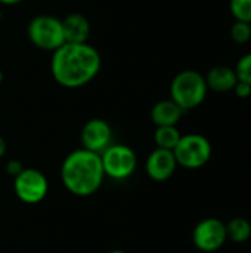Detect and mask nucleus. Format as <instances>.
<instances>
[{
  "label": "nucleus",
  "mask_w": 251,
  "mask_h": 253,
  "mask_svg": "<svg viewBox=\"0 0 251 253\" xmlns=\"http://www.w3.org/2000/svg\"><path fill=\"white\" fill-rule=\"evenodd\" d=\"M62 31L67 43H86L90 36V22L83 13L72 12L62 19Z\"/></svg>",
  "instance_id": "obj_11"
},
{
  "label": "nucleus",
  "mask_w": 251,
  "mask_h": 253,
  "mask_svg": "<svg viewBox=\"0 0 251 253\" xmlns=\"http://www.w3.org/2000/svg\"><path fill=\"white\" fill-rule=\"evenodd\" d=\"M226 240V224L219 218H206L194 227L192 243L201 252H216L223 248Z\"/></svg>",
  "instance_id": "obj_8"
},
{
  "label": "nucleus",
  "mask_w": 251,
  "mask_h": 253,
  "mask_svg": "<svg viewBox=\"0 0 251 253\" xmlns=\"http://www.w3.org/2000/svg\"><path fill=\"white\" fill-rule=\"evenodd\" d=\"M180 132L176 126H157L154 132V142L157 148L172 150L180 139Z\"/></svg>",
  "instance_id": "obj_15"
},
{
  "label": "nucleus",
  "mask_w": 251,
  "mask_h": 253,
  "mask_svg": "<svg viewBox=\"0 0 251 253\" xmlns=\"http://www.w3.org/2000/svg\"><path fill=\"white\" fill-rule=\"evenodd\" d=\"M234 70H235L237 77H238L240 82H246V83H250L251 84V52L243 55L238 59V62H237Z\"/></svg>",
  "instance_id": "obj_18"
},
{
  "label": "nucleus",
  "mask_w": 251,
  "mask_h": 253,
  "mask_svg": "<svg viewBox=\"0 0 251 253\" xmlns=\"http://www.w3.org/2000/svg\"><path fill=\"white\" fill-rule=\"evenodd\" d=\"M80 139L83 148L101 154L112 144V127L104 119H90L84 123Z\"/></svg>",
  "instance_id": "obj_9"
},
{
  "label": "nucleus",
  "mask_w": 251,
  "mask_h": 253,
  "mask_svg": "<svg viewBox=\"0 0 251 253\" xmlns=\"http://www.w3.org/2000/svg\"><path fill=\"white\" fill-rule=\"evenodd\" d=\"M3 79H4V74H3V71L0 70V83L3 82Z\"/></svg>",
  "instance_id": "obj_24"
},
{
  "label": "nucleus",
  "mask_w": 251,
  "mask_h": 253,
  "mask_svg": "<svg viewBox=\"0 0 251 253\" xmlns=\"http://www.w3.org/2000/svg\"><path fill=\"white\" fill-rule=\"evenodd\" d=\"M24 0H0V4H4V6H15V4H19L22 3Z\"/></svg>",
  "instance_id": "obj_22"
},
{
  "label": "nucleus",
  "mask_w": 251,
  "mask_h": 253,
  "mask_svg": "<svg viewBox=\"0 0 251 253\" xmlns=\"http://www.w3.org/2000/svg\"><path fill=\"white\" fill-rule=\"evenodd\" d=\"M28 40L40 50L53 52L65 43L62 19L53 15H37L27 27Z\"/></svg>",
  "instance_id": "obj_4"
},
{
  "label": "nucleus",
  "mask_w": 251,
  "mask_h": 253,
  "mask_svg": "<svg viewBox=\"0 0 251 253\" xmlns=\"http://www.w3.org/2000/svg\"><path fill=\"white\" fill-rule=\"evenodd\" d=\"M212 142L209 141V138L200 133L182 135L179 142L173 148L178 166L191 170L206 166L212 159Z\"/></svg>",
  "instance_id": "obj_5"
},
{
  "label": "nucleus",
  "mask_w": 251,
  "mask_h": 253,
  "mask_svg": "<svg viewBox=\"0 0 251 253\" xmlns=\"http://www.w3.org/2000/svg\"><path fill=\"white\" fill-rule=\"evenodd\" d=\"M207 83L201 73L195 70H183L175 76L170 83V99L183 111L195 110L207 98Z\"/></svg>",
  "instance_id": "obj_3"
},
{
  "label": "nucleus",
  "mask_w": 251,
  "mask_h": 253,
  "mask_svg": "<svg viewBox=\"0 0 251 253\" xmlns=\"http://www.w3.org/2000/svg\"><path fill=\"white\" fill-rule=\"evenodd\" d=\"M176 168H178V162L173 151L164 148L152 150L145 163V170L148 176L157 182H164L170 179L176 172Z\"/></svg>",
  "instance_id": "obj_10"
},
{
  "label": "nucleus",
  "mask_w": 251,
  "mask_h": 253,
  "mask_svg": "<svg viewBox=\"0 0 251 253\" xmlns=\"http://www.w3.org/2000/svg\"><path fill=\"white\" fill-rule=\"evenodd\" d=\"M229 10L235 21L251 24V0H231Z\"/></svg>",
  "instance_id": "obj_16"
},
{
  "label": "nucleus",
  "mask_w": 251,
  "mask_h": 253,
  "mask_svg": "<svg viewBox=\"0 0 251 253\" xmlns=\"http://www.w3.org/2000/svg\"><path fill=\"white\" fill-rule=\"evenodd\" d=\"M228 240L241 245L251 237V222L246 218H234L226 224Z\"/></svg>",
  "instance_id": "obj_14"
},
{
  "label": "nucleus",
  "mask_w": 251,
  "mask_h": 253,
  "mask_svg": "<svg viewBox=\"0 0 251 253\" xmlns=\"http://www.w3.org/2000/svg\"><path fill=\"white\" fill-rule=\"evenodd\" d=\"M105 176L114 181L130 178L138 168V156L135 150L126 144H111L101 153Z\"/></svg>",
  "instance_id": "obj_6"
},
{
  "label": "nucleus",
  "mask_w": 251,
  "mask_h": 253,
  "mask_svg": "<svg viewBox=\"0 0 251 253\" xmlns=\"http://www.w3.org/2000/svg\"><path fill=\"white\" fill-rule=\"evenodd\" d=\"M108 253H126L124 251H121V249H114V251H109Z\"/></svg>",
  "instance_id": "obj_23"
},
{
  "label": "nucleus",
  "mask_w": 251,
  "mask_h": 253,
  "mask_svg": "<svg viewBox=\"0 0 251 253\" xmlns=\"http://www.w3.org/2000/svg\"><path fill=\"white\" fill-rule=\"evenodd\" d=\"M0 16H1V13H0Z\"/></svg>",
  "instance_id": "obj_25"
},
{
  "label": "nucleus",
  "mask_w": 251,
  "mask_h": 253,
  "mask_svg": "<svg viewBox=\"0 0 251 253\" xmlns=\"http://www.w3.org/2000/svg\"><path fill=\"white\" fill-rule=\"evenodd\" d=\"M24 169V165L19 162V160H9L7 165H6V172L9 176L15 178L16 175H19Z\"/></svg>",
  "instance_id": "obj_20"
},
{
  "label": "nucleus",
  "mask_w": 251,
  "mask_h": 253,
  "mask_svg": "<svg viewBox=\"0 0 251 253\" xmlns=\"http://www.w3.org/2000/svg\"><path fill=\"white\" fill-rule=\"evenodd\" d=\"M102 67L99 50L90 43H64L52 52L50 73L65 89H80L96 79Z\"/></svg>",
  "instance_id": "obj_1"
},
{
  "label": "nucleus",
  "mask_w": 251,
  "mask_h": 253,
  "mask_svg": "<svg viewBox=\"0 0 251 253\" xmlns=\"http://www.w3.org/2000/svg\"><path fill=\"white\" fill-rule=\"evenodd\" d=\"M13 191L25 205H37L43 202L49 191V182L43 172L34 168H24L13 178Z\"/></svg>",
  "instance_id": "obj_7"
},
{
  "label": "nucleus",
  "mask_w": 251,
  "mask_h": 253,
  "mask_svg": "<svg viewBox=\"0 0 251 253\" xmlns=\"http://www.w3.org/2000/svg\"><path fill=\"white\" fill-rule=\"evenodd\" d=\"M207 87L213 92L225 93L234 89V86L238 82L237 73L234 68L228 65H216L209 70V73L204 76Z\"/></svg>",
  "instance_id": "obj_13"
},
{
  "label": "nucleus",
  "mask_w": 251,
  "mask_h": 253,
  "mask_svg": "<svg viewBox=\"0 0 251 253\" xmlns=\"http://www.w3.org/2000/svg\"><path fill=\"white\" fill-rule=\"evenodd\" d=\"M183 110L172 99H161L155 102L151 108V122L157 126H176L182 116Z\"/></svg>",
  "instance_id": "obj_12"
},
{
  "label": "nucleus",
  "mask_w": 251,
  "mask_h": 253,
  "mask_svg": "<svg viewBox=\"0 0 251 253\" xmlns=\"http://www.w3.org/2000/svg\"><path fill=\"white\" fill-rule=\"evenodd\" d=\"M231 39L238 44H246L251 40V24L235 21L231 27Z\"/></svg>",
  "instance_id": "obj_17"
},
{
  "label": "nucleus",
  "mask_w": 251,
  "mask_h": 253,
  "mask_svg": "<svg viewBox=\"0 0 251 253\" xmlns=\"http://www.w3.org/2000/svg\"><path fill=\"white\" fill-rule=\"evenodd\" d=\"M232 90L235 92V95H237L238 98L246 99V98H249L251 95V84L250 83H246V82H240V80H238Z\"/></svg>",
  "instance_id": "obj_19"
},
{
  "label": "nucleus",
  "mask_w": 251,
  "mask_h": 253,
  "mask_svg": "<svg viewBox=\"0 0 251 253\" xmlns=\"http://www.w3.org/2000/svg\"><path fill=\"white\" fill-rule=\"evenodd\" d=\"M104 178L102 160L98 153L78 148L70 153L62 162L61 181L72 196L89 197L95 194L101 188Z\"/></svg>",
  "instance_id": "obj_2"
},
{
  "label": "nucleus",
  "mask_w": 251,
  "mask_h": 253,
  "mask_svg": "<svg viewBox=\"0 0 251 253\" xmlns=\"http://www.w3.org/2000/svg\"><path fill=\"white\" fill-rule=\"evenodd\" d=\"M6 150H7V145H6V141L3 136H0V159L6 154Z\"/></svg>",
  "instance_id": "obj_21"
}]
</instances>
